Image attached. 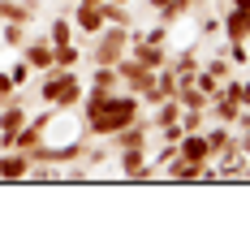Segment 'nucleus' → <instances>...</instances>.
<instances>
[{
    "mask_svg": "<svg viewBox=\"0 0 250 250\" xmlns=\"http://www.w3.org/2000/svg\"><path fill=\"white\" fill-rule=\"evenodd\" d=\"M100 9H104V22H112V26H138V22H134V13H129V4H112V0H104Z\"/></svg>",
    "mask_w": 250,
    "mask_h": 250,
    "instance_id": "nucleus-17",
    "label": "nucleus"
},
{
    "mask_svg": "<svg viewBox=\"0 0 250 250\" xmlns=\"http://www.w3.org/2000/svg\"><path fill=\"white\" fill-rule=\"evenodd\" d=\"M18 52H22V61L35 69V74L52 69V39H48V35H35V30H30V39H26Z\"/></svg>",
    "mask_w": 250,
    "mask_h": 250,
    "instance_id": "nucleus-4",
    "label": "nucleus"
},
{
    "mask_svg": "<svg viewBox=\"0 0 250 250\" xmlns=\"http://www.w3.org/2000/svg\"><path fill=\"white\" fill-rule=\"evenodd\" d=\"M194 30H199L203 43H211V39L220 35V9H216V13H207V9H203L199 18H194Z\"/></svg>",
    "mask_w": 250,
    "mask_h": 250,
    "instance_id": "nucleus-15",
    "label": "nucleus"
},
{
    "mask_svg": "<svg viewBox=\"0 0 250 250\" xmlns=\"http://www.w3.org/2000/svg\"><path fill=\"white\" fill-rule=\"evenodd\" d=\"M147 143H138V147H121L112 151V160H117V173L125 181H151V168H147Z\"/></svg>",
    "mask_w": 250,
    "mask_h": 250,
    "instance_id": "nucleus-3",
    "label": "nucleus"
},
{
    "mask_svg": "<svg viewBox=\"0 0 250 250\" xmlns=\"http://www.w3.org/2000/svg\"><path fill=\"white\" fill-rule=\"evenodd\" d=\"M112 4H129V0H112Z\"/></svg>",
    "mask_w": 250,
    "mask_h": 250,
    "instance_id": "nucleus-26",
    "label": "nucleus"
},
{
    "mask_svg": "<svg viewBox=\"0 0 250 250\" xmlns=\"http://www.w3.org/2000/svg\"><path fill=\"white\" fill-rule=\"evenodd\" d=\"M233 100L242 104V108H250V78H237V86H233Z\"/></svg>",
    "mask_w": 250,
    "mask_h": 250,
    "instance_id": "nucleus-21",
    "label": "nucleus"
},
{
    "mask_svg": "<svg viewBox=\"0 0 250 250\" xmlns=\"http://www.w3.org/2000/svg\"><path fill=\"white\" fill-rule=\"evenodd\" d=\"M43 35H48L52 43H74V39H78V30H74V22H69V13H65V4H61V13L48 22Z\"/></svg>",
    "mask_w": 250,
    "mask_h": 250,
    "instance_id": "nucleus-11",
    "label": "nucleus"
},
{
    "mask_svg": "<svg viewBox=\"0 0 250 250\" xmlns=\"http://www.w3.org/2000/svg\"><path fill=\"white\" fill-rule=\"evenodd\" d=\"M211 4H216V9H225V4H229V0H211Z\"/></svg>",
    "mask_w": 250,
    "mask_h": 250,
    "instance_id": "nucleus-23",
    "label": "nucleus"
},
{
    "mask_svg": "<svg viewBox=\"0 0 250 250\" xmlns=\"http://www.w3.org/2000/svg\"><path fill=\"white\" fill-rule=\"evenodd\" d=\"M177 117H181V104H177V100H160L147 112V125H151V129H160V125H173Z\"/></svg>",
    "mask_w": 250,
    "mask_h": 250,
    "instance_id": "nucleus-12",
    "label": "nucleus"
},
{
    "mask_svg": "<svg viewBox=\"0 0 250 250\" xmlns=\"http://www.w3.org/2000/svg\"><path fill=\"white\" fill-rule=\"evenodd\" d=\"M147 4H151V9H160V4H164V0H147Z\"/></svg>",
    "mask_w": 250,
    "mask_h": 250,
    "instance_id": "nucleus-24",
    "label": "nucleus"
},
{
    "mask_svg": "<svg viewBox=\"0 0 250 250\" xmlns=\"http://www.w3.org/2000/svg\"><path fill=\"white\" fill-rule=\"evenodd\" d=\"M9 78H13V86H18V91H26V86H35V82H30V78H35V69L26 65L22 56H18L13 65H9Z\"/></svg>",
    "mask_w": 250,
    "mask_h": 250,
    "instance_id": "nucleus-18",
    "label": "nucleus"
},
{
    "mask_svg": "<svg viewBox=\"0 0 250 250\" xmlns=\"http://www.w3.org/2000/svg\"><path fill=\"white\" fill-rule=\"evenodd\" d=\"M225 56L233 61V69H250V52H246V43H225Z\"/></svg>",
    "mask_w": 250,
    "mask_h": 250,
    "instance_id": "nucleus-19",
    "label": "nucleus"
},
{
    "mask_svg": "<svg viewBox=\"0 0 250 250\" xmlns=\"http://www.w3.org/2000/svg\"><path fill=\"white\" fill-rule=\"evenodd\" d=\"M39 78V100L48 104V108H61V112H78V104H82V91H86V82L78 78V69H43Z\"/></svg>",
    "mask_w": 250,
    "mask_h": 250,
    "instance_id": "nucleus-1",
    "label": "nucleus"
},
{
    "mask_svg": "<svg viewBox=\"0 0 250 250\" xmlns=\"http://www.w3.org/2000/svg\"><path fill=\"white\" fill-rule=\"evenodd\" d=\"M177 125H181V134H199V129H207V108H181Z\"/></svg>",
    "mask_w": 250,
    "mask_h": 250,
    "instance_id": "nucleus-16",
    "label": "nucleus"
},
{
    "mask_svg": "<svg viewBox=\"0 0 250 250\" xmlns=\"http://www.w3.org/2000/svg\"><path fill=\"white\" fill-rule=\"evenodd\" d=\"M13 91H18V86H13L9 69H0V104H9V100H13Z\"/></svg>",
    "mask_w": 250,
    "mask_h": 250,
    "instance_id": "nucleus-22",
    "label": "nucleus"
},
{
    "mask_svg": "<svg viewBox=\"0 0 250 250\" xmlns=\"http://www.w3.org/2000/svg\"><path fill=\"white\" fill-rule=\"evenodd\" d=\"M138 39H147V43H164V48H168V26L155 22L151 30H138Z\"/></svg>",
    "mask_w": 250,
    "mask_h": 250,
    "instance_id": "nucleus-20",
    "label": "nucleus"
},
{
    "mask_svg": "<svg viewBox=\"0 0 250 250\" xmlns=\"http://www.w3.org/2000/svg\"><path fill=\"white\" fill-rule=\"evenodd\" d=\"M129 56H134L138 65H147V69H164V65L173 61V48H164V43H147V39H129Z\"/></svg>",
    "mask_w": 250,
    "mask_h": 250,
    "instance_id": "nucleus-5",
    "label": "nucleus"
},
{
    "mask_svg": "<svg viewBox=\"0 0 250 250\" xmlns=\"http://www.w3.org/2000/svg\"><path fill=\"white\" fill-rule=\"evenodd\" d=\"M82 65V43H52V69H78Z\"/></svg>",
    "mask_w": 250,
    "mask_h": 250,
    "instance_id": "nucleus-10",
    "label": "nucleus"
},
{
    "mask_svg": "<svg viewBox=\"0 0 250 250\" xmlns=\"http://www.w3.org/2000/svg\"><path fill=\"white\" fill-rule=\"evenodd\" d=\"M125 52H129V26L104 22L100 35H91V43H82V61H91V65H117Z\"/></svg>",
    "mask_w": 250,
    "mask_h": 250,
    "instance_id": "nucleus-2",
    "label": "nucleus"
},
{
    "mask_svg": "<svg viewBox=\"0 0 250 250\" xmlns=\"http://www.w3.org/2000/svg\"><path fill=\"white\" fill-rule=\"evenodd\" d=\"M61 4H74V0H61Z\"/></svg>",
    "mask_w": 250,
    "mask_h": 250,
    "instance_id": "nucleus-27",
    "label": "nucleus"
},
{
    "mask_svg": "<svg viewBox=\"0 0 250 250\" xmlns=\"http://www.w3.org/2000/svg\"><path fill=\"white\" fill-rule=\"evenodd\" d=\"M233 134H237V129H233V125H220V121H211L207 129H203V138H207L211 155H216V151H225L229 143H233Z\"/></svg>",
    "mask_w": 250,
    "mask_h": 250,
    "instance_id": "nucleus-13",
    "label": "nucleus"
},
{
    "mask_svg": "<svg viewBox=\"0 0 250 250\" xmlns=\"http://www.w3.org/2000/svg\"><path fill=\"white\" fill-rule=\"evenodd\" d=\"M242 43H246V52H250V35H246V39H242Z\"/></svg>",
    "mask_w": 250,
    "mask_h": 250,
    "instance_id": "nucleus-25",
    "label": "nucleus"
},
{
    "mask_svg": "<svg viewBox=\"0 0 250 250\" xmlns=\"http://www.w3.org/2000/svg\"><path fill=\"white\" fill-rule=\"evenodd\" d=\"M203 9H207V0H164L155 13H160V22L173 30V26H177V22H186V18H199Z\"/></svg>",
    "mask_w": 250,
    "mask_h": 250,
    "instance_id": "nucleus-6",
    "label": "nucleus"
},
{
    "mask_svg": "<svg viewBox=\"0 0 250 250\" xmlns=\"http://www.w3.org/2000/svg\"><path fill=\"white\" fill-rule=\"evenodd\" d=\"M30 177V155L18 147H0V181H26Z\"/></svg>",
    "mask_w": 250,
    "mask_h": 250,
    "instance_id": "nucleus-7",
    "label": "nucleus"
},
{
    "mask_svg": "<svg viewBox=\"0 0 250 250\" xmlns=\"http://www.w3.org/2000/svg\"><path fill=\"white\" fill-rule=\"evenodd\" d=\"M30 30L35 26H26V22H0V43L4 48H22L26 39H30Z\"/></svg>",
    "mask_w": 250,
    "mask_h": 250,
    "instance_id": "nucleus-14",
    "label": "nucleus"
},
{
    "mask_svg": "<svg viewBox=\"0 0 250 250\" xmlns=\"http://www.w3.org/2000/svg\"><path fill=\"white\" fill-rule=\"evenodd\" d=\"M177 155H186V160H199V164H207V160H211V147H207L203 129H199V134H181V138H177Z\"/></svg>",
    "mask_w": 250,
    "mask_h": 250,
    "instance_id": "nucleus-9",
    "label": "nucleus"
},
{
    "mask_svg": "<svg viewBox=\"0 0 250 250\" xmlns=\"http://www.w3.org/2000/svg\"><path fill=\"white\" fill-rule=\"evenodd\" d=\"M203 56H207V48H203V39H194V43H186V48H177L168 65H173L177 74L186 78V74H194V69L203 65Z\"/></svg>",
    "mask_w": 250,
    "mask_h": 250,
    "instance_id": "nucleus-8",
    "label": "nucleus"
}]
</instances>
